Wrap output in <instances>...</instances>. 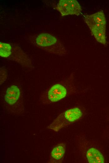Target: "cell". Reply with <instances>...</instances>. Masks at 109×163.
I'll return each mask as SVG.
<instances>
[{"label":"cell","mask_w":109,"mask_h":163,"mask_svg":"<svg viewBox=\"0 0 109 163\" xmlns=\"http://www.w3.org/2000/svg\"><path fill=\"white\" fill-rule=\"evenodd\" d=\"M88 23L92 28H106V20L103 12L99 11L91 15H89Z\"/></svg>","instance_id":"cell-6"},{"label":"cell","mask_w":109,"mask_h":163,"mask_svg":"<svg viewBox=\"0 0 109 163\" xmlns=\"http://www.w3.org/2000/svg\"><path fill=\"white\" fill-rule=\"evenodd\" d=\"M91 30L92 34L97 41L104 45L106 44L105 28L95 29H92Z\"/></svg>","instance_id":"cell-9"},{"label":"cell","mask_w":109,"mask_h":163,"mask_svg":"<svg viewBox=\"0 0 109 163\" xmlns=\"http://www.w3.org/2000/svg\"><path fill=\"white\" fill-rule=\"evenodd\" d=\"M4 103L5 108L9 113L15 116L23 114L25 109L21 87L15 84L9 86L4 94Z\"/></svg>","instance_id":"cell-2"},{"label":"cell","mask_w":109,"mask_h":163,"mask_svg":"<svg viewBox=\"0 0 109 163\" xmlns=\"http://www.w3.org/2000/svg\"><path fill=\"white\" fill-rule=\"evenodd\" d=\"M65 149L66 145L65 143H60L56 145L51 152L49 162H61L65 156Z\"/></svg>","instance_id":"cell-5"},{"label":"cell","mask_w":109,"mask_h":163,"mask_svg":"<svg viewBox=\"0 0 109 163\" xmlns=\"http://www.w3.org/2000/svg\"><path fill=\"white\" fill-rule=\"evenodd\" d=\"M56 8L63 16L69 14L78 15L81 10L80 6L75 0H60Z\"/></svg>","instance_id":"cell-4"},{"label":"cell","mask_w":109,"mask_h":163,"mask_svg":"<svg viewBox=\"0 0 109 163\" xmlns=\"http://www.w3.org/2000/svg\"><path fill=\"white\" fill-rule=\"evenodd\" d=\"M83 114V110L75 107L67 109L60 114L48 126V129L58 131L80 119Z\"/></svg>","instance_id":"cell-3"},{"label":"cell","mask_w":109,"mask_h":163,"mask_svg":"<svg viewBox=\"0 0 109 163\" xmlns=\"http://www.w3.org/2000/svg\"><path fill=\"white\" fill-rule=\"evenodd\" d=\"M86 157L88 161L91 163H104V158L100 151L97 149L91 147L86 153Z\"/></svg>","instance_id":"cell-7"},{"label":"cell","mask_w":109,"mask_h":163,"mask_svg":"<svg viewBox=\"0 0 109 163\" xmlns=\"http://www.w3.org/2000/svg\"><path fill=\"white\" fill-rule=\"evenodd\" d=\"M36 43L39 46L48 47L54 44L57 41L56 38L48 33H42L36 38Z\"/></svg>","instance_id":"cell-8"},{"label":"cell","mask_w":109,"mask_h":163,"mask_svg":"<svg viewBox=\"0 0 109 163\" xmlns=\"http://www.w3.org/2000/svg\"><path fill=\"white\" fill-rule=\"evenodd\" d=\"M8 77V74L5 69H0V85L3 84L6 81Z\"/></svg>","instance_id":"cell-11"},{"label":"cell","mask_w":109,"mask_h":163,"mask_svg":"<svg viewBox=\"0 0 109 163\" xmlns=\"http://www.w3.org/2000/svg\"><path fill=\"white\" fill-rule=\"evenodd\" d=\"M73 73H71L46 89L40 97V101L48 105L58 102L77 91Z\"/></svg>","instance_id":"cell-1"},{"label":"cell","mask_w":109,"mask_h":163,"mask_svg":"<svg viewBox=\"0 0 109 163\" xmlns=\"http://www.w3.org/2000/svg\"><path fill=\"white\" fill-rule=\"evenodd\" d=\"M12 48L9 44L0 42V55L4 58H8L11 53Z\"/></svg>","instance_id":"cell-10"}]
</instances>
